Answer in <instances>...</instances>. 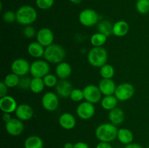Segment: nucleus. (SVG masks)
<instances>
[{
    "mask_svg": "<svg viewBox=\"0 0 149 148\" xmlns=\"http://www.w3.org/2000/svg\"><path fill=\"white\" fill-rule=\"evenodd\" d=\"M31 65L28 60L23 58L16 59L12 62L11 71L12 73L16 74L18 76L23 77L30 73Z\"/></svg>",
    "mask_w": 149,
    "mask_h": 148,
    "instance_id": "nucleus-10",
    "label": "nucleus"
},
{
    "mask_svg": "<svg viewBox=\"0 0 149 148\" xmlns=\"http://www.w3.org/2000/svg\"><path fill=\"white\" fill-rule=\"evenodd\" d=\"M5 129L11 136H19L24 131V124L20 119L12 118L10 121L6 123Z\"/></svg>",
    "mask_w": 149,
    "mask_h": 148,
    "instance_id": "nucleus-12",
    "label": "nucleus"
},
{
    "mask_svg": "<svg viewBox=\"0 0 149 148\" xmlns=\"http://www.w3.org/2000/svg\"><path fill=\"white\" fill-rule=\"evenodd\" d=\"M98 87L102 94L104 96L114 95L116 89L114 81L112 79H106V78H103L100 80L98 84Z\"/></svg>",
    "mask_w": 149,
    "mask_h": 148,
    "instance_id": "nucleus-17",
    "label": "nucleus"
},
{
    "mask_svg": "<svg viewBox=\"0 0 149 148\" xmlns=\"http://www.w3.org/2000/svg\"><path fill=\"white\" fill-rule=\"evenodd\" d=\"M45 48L38 41L31 42L28 46V52L31 57L34 58H39L44 57Z\"/></svg>",
    "mask_w": 149,
    "mask_h": 148,
    "instance_id": "nucleus-22",
    "label": "nucleus"
},
{
    "mask_svg": "<svg viewBox=\"0 0 149 148\" xmlns=\"http://www.w3.org/2000/svg\"><path fill=\"white\" fill-rule=\"evenodd\" d=\"M50 71L48 62L42 59L35 60L31 64L30 74L34 78H44Z\"/></svg>",
    "mask_w": 149,
    "mask_h": 148,
    "instance_id": "nucleus-5",
    "label": "nucleus"
},
{
    "mask_svg": "<svg viewBox=\"0 0 149 148\" xmlns=\"http://www.w3.org/2000/svg\"><path fill=\"white\" fill-rule=\"evenodd\" d=\"M44 142L42 138L32 135L26 138L24 142L25 148H43Z\"/></svg>",
    "mask_w": 149,
    "mask_h": 148,
    "instance_id": "nucleus-25",
    "label": "nucleus"
},
{
    "mask_svg": "<svg viewBox=\"0 0 149 148\" xmlns=\"http://www.w3.org/2000/svg\"><path fill=\"white\" fill-rule=\"evenodd\" d=\"M148 148H149V146H148Z\"/></svg>",
    "mask_w": 149,
    "mask_h": 148,
    "instance_id": "nucleus-45",
    "label": "nucleus"
},
{
    "mask_svg": "<svg viewBox=\"0 0 149 148\" xmlns=\"http://www.w3.org/2000/svg\"><path fill=\"white\" fill-rule=\"evenodd\" d=\"M43 80L44 83L45 84V86L49 87V88L55 86L58 82V76L51 73H49L47 75H45L43 78Z\"/></svg>",
    "mask_w": 149,
    "mask_h": 148,
    "instance_id": "nucleus-32",
    "label": "nucleus"
},
{
    "mask_svg": "<svg viewBox=\"0 0 149 148\" xmlns=\"http://www.w3.org/2000/svg\"><path fill=\"white\" fill-rule=\"evenodd\" d=\"M95 107L94 104L89 102H82L77 108V114L82 120H89L94 116Z\"/></svg>",
    "mask_w": 149,
    "mask_h": 148,
    "instance_id": "nucleus-11",
    "label": "nucleus"
},
{
    "mask_svg": "<svg viewBox=\"0 0 149 148\" xmlns=\"http://www.w3.org/2000/svg\"><path fill=\"white\" fill-rule=\"evenodd\" d=\"M15 113L17 118L20 119L22 121L29 120L33 115V108L27 104H19Z\"/></svg>",
    "mask_w": 149,
    "mask_h": 148,
    "instance_id": "nucleus-16",
    "label": "nucleus"
},
{
    "mask_svg": "<svg viewBox=\"0 0 149 148\" xmlns=\"http://www.w3.org/2000/svg\"><path fill=\"white\" fill-rule=\"evenodd\" d=\"M117 139L121 143L127 145L132 143L134 135L130 129L122 128V129H119L118 131Z\"/></svg>",
    "mask_w": 149,
    "mask_h": 148,
    "instance_id": "nucleus-23",
    "label": "nucleus"
},
{
    "mask_svg": "<svg viewBox=\"0 0 149 148\" xmlns=\"http://www.w3.org/2000/svg\"><path fill=\"white\" fill-rule=\"evenodd\" d=\"M124 148H143L141 145L138 143H131L129 145H127Z\"/></svg>",
    "mask_w": 149,
    "mask_h": 148,
    "instance_id": "nucleus-42",
    "label": "nucleus"
},
{
    "mask_svg": "<svg viewBox=\"0 0 149 148\" xmlns=\"http://www.w3.org/2000/svg\"><path fill=\"white\" fill-rule=\"evenodd\" d=\"M31 81V78L27 76H23L20 78V82H19L18 87L21 89H30Z\"/></svg>",
    "mask_w": 149,
    "mask_h": 148,
    "instance_id": "nucleus-36",
    "label": "nucleus"
},
{
    "mask_svg": "<svg viewBox=\"0 0 149 148\" xmlns=\"http://www.w3.org/2000/svg\"><path fill=\"white\" fill-rule=\"evenodd\" d=\"M36 40L44 47L53 44L54 34L52 30L48 28H42L36 33Z\"/></svg>",
    "mask_w": 149,
    "mask_h": 148,
    "instance_id": "nucleus-13",
    "label": "nucleus"
},
{
    "mask_svg": "<svg viewBox=\"0 0 149 148\" xmlns=\"http://www.w3.org/2000/svg\"><path fill=\"white\" fill-rule=\"evenodd\" d=\"M109 119L110 122L115 126L122 124L125 120V113L122 109L119 107L110 110L109 113Z\"/></svg>",
    "mask_w": 149,
    "mask_h": 148,
    "instance_id": "nucleus-20",
    "label": "nucleus"
},
{
    "mask_svg": "<svg viewBox=\"0 0 149 148\" xmlns=\"http://www.w3.org/2000/svg\"><path fill=\"white\" fill-rule=\"evenodd\" d=\"M36 33H36V30L34 29V28L31 25L26 26L23 29V35L28 39H32L35 36H36Z\"/></svg>",
    "mask_w": 149,
    "mask_h": 148,
    "instance_id": "nucleus-37",
    "label": "nucleus"
},
{
    "mask_svg": "<svg viewBox=\"0 0 149 148\" xmlns=\"http://www.w3.org/2000/svg\"><path fill=\"white\" fill-rule=\"evenodd\" d=\"M113 24H112L109 20H104L97 24V30L99 33H103L106 36H109L113 34Z\"/></svg>",
    "mask_w": 149,
    "mask_h": 148,
    "instance_id": "nucleus-26",
    "label": "nucleus"
},
{
    "mask_svg": "<svg viewBox=\"0 0 149 148\" xmlns=\"http://www.w3.org/2000/svg\"><path fill=\"white\" fill-rule=\"evenodd\" d=\"M79 20L82 26L91 27L98 23L99 15L93 9H84L79 13Z\"/></svg>",
    "mask_w": 149,
    "mask_h": 148,
    "instance_id": "nucleus-6",
    "label": "nucleus"
},
{
    "mask_svg": "<svg viewBox=\"0 0 149 148\" xmlns=\"http://www.w3.org/2000/svg\"><path fill=\"white\" fill-rule=\"evenodd\" d=\"M136 10L140 14L144 15L149 12V0H138Z\"/></svg>",
    "mask_w": 149,
    "mask_h": 148,
    "instance_id": "nucleus-31",
    "label": "nucleus"
},
{
    "mask_svg": "<svg viewBox=\"0 0 149 148\" xmlns=\"http://www.w3.org/2000/svg\"><path fill=\"white\" fill-rule=\"evenodd\" d=\"M70 99L76 102H81L83 99H84L83 90L80 89H73L71 95H70Z\"/></svg>",
    "mask_w": 149,
    "mask_h": 148,
    "instance_id": "nucleus-33",
    "label": "nucleus"
},
{
    "mask_svg": "<svg viewBox=\"0 0 149 148\" xmlns=\"http://www.w3.org/2000/svg\"><path fill=\"white\" fill-rule=\"evenodd\" d=\"M54 1L55 0H36V4L41 10H46L52 7Z\"/></svg>",
    "mask_w": 149,
    "mask_h": 148,
    "instance_id": "nucleus-34",
    "label": "nucleus"
},
{
    "mask_svg": "<svg viewBox=\"0 0 149 148\" xmlns=\"http://www.w3.org/2000/svg\"><path fill=\"white\" fill-rule=\"evenodd\" d=\"M101 107L106 110H113L116 108L118 104V100L115 95H109V96H104L103 98H102L101 102Z\"/></svg>",
    "mask_w": 149,
    "mask_h": 148,
    "instance_id": "nucleus-24",
    "label": "nucleus"
},
{
    "mask_svg": "<svg viewBox=\"0 0 149 148\" xmlns=\"http://www.w3.org/2000/svg\"><path fill=\"white\" fill-rule=\"evenodd\" d=\"M116 126L111 123H104L99 125L95 129V136L100 142H111L117 138Z\"/></svg>",
    "mask_w": 149,
    "mask_h": 148,
    "instance_id": "nucleus-1",
    "label": "nucleus"
},
{
    "mask_svg": "<svg viewBox=\"0 0 149 148\" xmlns=\"http://www.w3.org/2000/svg\"><path fill=\"white\" fill-rule=\"evenodd\" d=\"M130 30L129 24L125 20H119L113 24V34L118 37L126 36Z\"/></svg>",
    "mask_w": 149,
    "mask_h": 148,
    "instance_id": "nucleus-21",
    "label": "nucleus"
},
{
    "mask_svg": "<svg viewBox=\"0 0 149 148\" xmlns=\"http://www.w3.org/2000/svg\"><path fill=\"white\" fill-rule=\"evenodd\" d=\"M3 20L7 23H14L15 21H16V13L10 10L5 12L3 15Z\"/></svg>",
    "mask_w": 149,
    "mask_h": 148,
    "instance_id": "nucleus-35",
    "label": "nucleus"
},
{
    "mask_svg": "<svg viewBox=\"0 0 149 148\" xmlns=\"http://www.w3.org/2000/svg\"><path fill=\"white\" fill-rule=\"evenodd\" d=\"M74 148H90L89 145L84 142H78L74 144Z\"/></svg>",
    "mask_w": 149,
    "mask_h": 148,
    "instance_id": "nucleus-40",
    "label": "nucleus"
},
{
    "mask_svg": "<svg viewBox=\"0 0 149 148\" xmlns=\"http://www.w3.org/2000/svg\"><path fill=\"white\" fill-rule=\"evenodd\" d=\"M107 38L108 36H106V35L97 32V33H94L91 36V38H90V43L93 45V47L103 46L106 42V41H107Z\"/></svg>",
    "mask_w": 149,
    "mask_h": 148,
    "instance_id": "nucleus-28",
    "label": "nucleus"
},
{
    "mask_svg": "<svg viewBox=\"0 0 149 148\" xmlns=\"http://www.w3.org/2000/svg\"><path fill=\"white\" fill-rule=\"evenodd\" d=\"M7 91H8V87L6 86L4 81L0 82V97H3L7 95Z\"/></svg>",
    "mask_w": 149,
    "mask_h": 148,
    "instance_id": "nucleus-38",
    "label": "nucleus"
},
{
    "mask_svg": "<svg viewBox=\"0 0 149 148\" xmlns=\"http://www.w3.org/2000/svg\"><path fill=\"white\" fill-rule=\"evenodd\" d=\"M74 144H72L71 142H66L63 146V148H74Z\"/></svg>",
    "mask_w": 149,
    "mask_h": 148,
    "instance_id": "nucleus-43",
    "label": "nucleus"
},
{
    "mask_svg": "<svg viewBox=\"0 0 149 148\" xmlns=\"http://www.w3.org/2000/svg\"><path fill=\"white\" fill-rule=\"evenodd\" d=\"M135 88L130 83H122L116 86L114 95L119 101H127L133 97Z\"/></svg>",
    "mask_w": 149,
    "mask_h": 148,
    "instance_id": "nucleus-7",
    "label": "nucleus"
},
{
    "mask_svg": "<svg viewBox=\"0 0 149 148\" xmlns=\"http://www.w3.org/2000/svg\"><path fill=\"white\" fill-rule=\"evenodd\" d=\"M42 104L44 109L47 111H55L59 106V99L58 94L52 91L45 93L42 98Z\"/></svg>",
    "mask_w": 149,
    "mask_h": 148,
    "instance_id": "nucleus-9",
    "label": "nucleus"
},
{
    "mask_svg": "<svg viewBox=\"0 0 149 148\" xmlns=\"http://www.w3.org/2000/svg\"><path fill=\"white\" fill-rule=\"evenodd\" d=\"M115 73L114 68L110 64H105L100 68V74L103 78L111 79Z\"/></svg>",
    "mask_w": 149,
    "mask_h": 148,
    "instance_id": "nucleus-29",
    "label": "nucleus"
},
{
    "mask_svg": "<svg viewBox=\"0 0 149 148\" xmlns=\"http://www.w3.org/2000/svg\"><path fill=\"white\" fill-rule=\"evenodd\" d=\"M45 84L42 78H31L30 85V90L34 94H39L44 90Z\"/></svg>",
    "mask_w": 149,
    "mask_h": 148,
    "instance_id": "nucleus-27",
    "label": "nucleus"
},
{
    "mask_svg": "<svg viewBox=\"0 0 149 148\" xmlns=\"http://www.w3.org/2000/svg\"><path fill=\"white\" fill-rule=\"evenodd\" d=\"M72 68L71 66L65 62L58 64L55 68V74L60 79H66L71 75Z\"/></svg>",
    "mask_w": 149,
    "mask_h": 148,
    "instance_id": "nucleus-19",
    "label": "nucleus"
},
{
    "mask_svg": "<svg viewBox=\"0 0 149 148\" xmlns=\"http://www.w3.org/2000/svg\"><path fill=\"white\" fill-rule=\"evenodd\" d=\"M58 123L63 129L65 130H71L76 126L77 120L72 114L69 113H64L59 117Z\"/></svg>",
    "mask_w": 149,
    "mask_h": 148,
    "instance_id": "nucleus-18",
    "label": "nucleus"
},
{
    "mask_svg": "<svg viewBox=\"0 0 149 148\" xmlns=\"http://www.w3.org/2000/svg\"><path fill=\"white\" fill-rule=\"evenodd\" d=\"M84 98L87 102L92 104H97L102 100V93L98 86L90 84L83 89Z\"/></svg>",
    "mask_w": 149,
    "mask_h": 148,
    "instance_id": "nucleus-8",
    "label": "nucleus"
},
{
    "mask_svg": "<svg viewBox=\"0 0 149 148\" xmlns=\"http://www.w3.org/2000/svg\"><path fill=\"white\" fill-rule=\"evenodd\" d=\"M95 148H113L111 145L110 142H100L97 145Z\"/></svg>",
    "mask_w": 149,
    "mask_h": 148,
    "instance_id": "nucleus-39",
    "label": "nucleus"
},
{
    "mask_svg": "<svg viewBox=\"0 0 149 148\" xmlns=\"http://www.w3.org/2000/svg\"><path fill=\"white\" fill-rule=\"evenodd\" d=\"M72 90V84L66 79H61L55 86L57 94L62 98L66 99L70 97Z\"/></svg>",
    "mask_w": 149,
    "mask_h": 148,
    "instance_id": "nucleus-15",
    "label": "nucleus"
},
{
    "mask_svg": "<svg viewBox=\"0 0 149 148\" xmlns=\"http://www.w3.org/2000/svg\"><path fill=\"white\" fill-rule=\"evenodd\" d=\"M12 118H13L11 117V115H10V113H4V114H3V115H2V119H3V120L5 122V123H7V122L10 121Z\"/></svg>",
    "mask_w": 149,
    "mask_h": 148,
    "instance_id": "nucleus-41",
    "label": "nucleus"
},
{
    "mask_svg": "<svg viewBox=\"0 0 149 148\" xmlns=\"http://www.w3.org/2000/svg\"><path fill=\"white\" fill-rule=\"evenodd\" d=\"M37 12L30 5H23L16 12V21L23 26H29L36 21Z\"/></svg>",
    "mask_w": 149,
    "mask_h": 148,
    "instance_id": "nucleus-3",
    "label": "nucleus"
},
{
    "mask_svg": "<svg viewBox=\"0 0 149 148\" xmlns=\"http://www.w3.org/2000/svg\"><path fill=\"white\" fill-rule=\"evenodd\" d=\"M69 1L74 4H79L81 2L82 0H69Z\"/></svg>",
    "mask_w": 149,
    "mask_h": 148,
    "instance_id": "nucleus-44",
    "label": "nucleus"
},
{
    "mask_svg": "<svg viewBox=\"0 0 149 148\" xmlns=\"http://www.w3.org/2000/svg\"><path fill=\"white\" fill-rule=\"evenodd\" d=\"M87 60L92 66L100 68L107 62V51L103 46L92 48L87 54Z\"/></svg>",
    "mask_w": 149,
    "mask_h": 148,
    "instance_id": "nucleus-4",
    "label": "nucleus"
},
{
    "mask_svg": "<svg viewBox=\"0 0 149 148\" xmlns=\"http://www.w3.org/2000/svg\"><path fill=\"white\" fill-rule=\"evenodd\" d=\"M20 79V76L12 73H9L6 75L4 80V83L8 88H14L15 86H18Z\"/></svg>",
    "mask_w": 149,
    "mask_h": 148,
    "instance_id": "nucleus-30",
    "label": "nucleus"
},
{
    "mask_svg": "<svg viewBox=\"0 0 149 148\" xmlns=\"http://www.w3.org/2000/svg\"><path fill=\"white\" fill-rule=\"evenodd\" d=\"M17 106L16 100L11 96L6 95L0 98V109L3 113H14Z\"/></svg>",
    "mask_w": 149,
    "mask_h": 148,
    "instance_id": "nucleus-14",
    "label": "nucleus"
},
{
    "mask_svg": "<svg viewBox=\"0 0 149 148\" xmlns=\"http://www.w3.org/2000/svg\"><path fill=\"white\" fill-rule=\"evenodd\" d=\"M65 57V51L61 45L52 44L47 46L45 49L44 58L48 62L52 64H59L63 62Z\"/></svg>",
    "mask_w": 149,
    "mask_h": 148,
    "instance_id": "nucleus-2",
    "label": "nucleus"
}]
</instances>
